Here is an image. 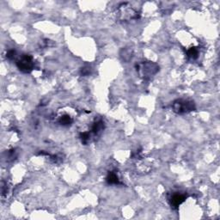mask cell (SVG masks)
Segmentation results:
<instances>
[{
  "instance_id": "7",
  "label": "cell",
  "mask_w": 220,
  "mask_h": 220,
  "mask_svg": "<svg viewBox=\"0 0 220 220\" xmlns=\"http://www.w3.org/2000/svg\"><path fill=\"white\" fill-rule=\"evenodd\" d=\"M198 54H199V51H198L197 48H191L187 51V56L189 58H191V59H197Z\"/></svg>"
},
{
  "instance_id": "1",
  "label": "cell",
  "mask_w": 220,
  "mask_h": 220,
  "mask_svg": "<svg viewBox=\"0 0 220 220\" xmlns=\"http://www.w3.org/2000/svg\"><path fill=\"white\" fill-rule=\"evenodd\" d=\"M159 70L157 64L152 62H144L139 65L137 71L139 72L140 76L144 78H148L155 75Z\"/></svg>"
},
{
  "instance_id": "6",
  "label": "cell",
  "mask_w": 220,
  "mask_h": 220,
  "mask_svg": "<svg viewBox=\"0 0 220 220\" xmlns=\"http://www.w3.org/2000/svg\"><path fill=\"white\" fill-rule=\"evenodd\" d=\"M59 124L63 125V126H69V125L72 124V117H70L69 115H63L59 118Z\"/></svg>"
},
{
  "instance_id": "3",
  "label": "cell",
  "mask_w": 220,
  "mask_h": 220,
  "mask_svg": "<svg viewBox=\"0 0 220 220\" xmlns=\"http://www.w3.org/2000/svg\"><path fill=\"white\" fill-rule=\"evenodd\" d=\"M16 66L21 72L24 73H29L34 69L33 58L30 55L25 54L16 62Z\"/></svg>"
},
{
  "instance_id": "2",
  "label": "cell",
  "mask_w": 220,
  "mask_h": 220,
  "mask_svg": "<svg viewBox=\"0 0 220 220\" xmlns=\"http://www.w3.org/2000/svg\"><path fill=\"white\" fill-rule=\"evenodd\" d=\"M195 108L193 101L185 100H177L173 104V109L177 114H184Z\"/></svg>"
},
{
  "instance_id": "8",
  "label": "cell",
  "mask_w": 220,
  "mask_h": 220,
  "mask_svg": "<svg viewBox=\"0 0 220 220\" xmlns=\"http://www.w3.org/2000/svg\"><path fill=\"white\" fill-rule=\"evenodd\" d=\"M102 129H103V123H102L101 121H97V122H96V123L94 124V126H93V127H92V131H93L94 133H98Z\"/></svg>"
},
{
  "instance_id": "5",
  "label": "cell",
  "mask_w": 220,
  "mask_h": 220,
  "mask_svg": "<svg viewBox=\"0 0 220 220\" xmlns=\"http://www.w3.org/2000/svg\"><path fill=\"white\" fill-rule=\"evenodd\" d=\"M107 182L108 184H118L119 183V178L116 176V174L113 172H110L108 176H107Z\"/></svg>"
},
{
  "instance_id": "10",
  "label": "cell",
  "mask_w": 220,
  "mask_h": 220,
  "mask_svg": "<svg viewBox=\"0 0 220 220\" xmlns=\"http://www.w3.org/2000/svg\"><path fill=\"white\" fill-rule=\"evenodd\" d=\"M15 54H16V52H15L14 50H10V51H9L8 53H7V58H8L9 59H12L15 57Z\"/></svg>"
},
{
  "instance_id": "9",
  "label": "cell",
  "mask_w": 220,
  "mask_h": 220,
  "mask_svg": "<svg viewBox=\"0 0 220 220\" xmlns=\"http://www.w3.org/2000/svg\"><path fill=\"white\" fill-rule=\"evenodd\" d=\"M80 138H81L82 141L83 142V143L85 144L89 140V138H90V135L88 133H83L81 134V136H80Z\"/></svg>"
},
{
  "instance_id": "4",
  "label": "cell",
  "mask_w": 220,
  "mask_h": 220,
  "mask_svg": "<svg viewBox=\"0 0 220 220\" xmlns=\"http://www.w3.org/2000/svg\"><path fill=\"white\" fill-rule=\"evenodd\" d=\"M187 199V195L183 193H175L170 199V205L174 208H177Z\"/></svg>"
}]
</instances>
